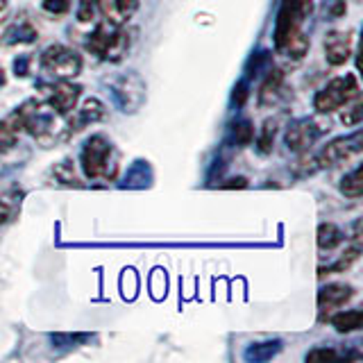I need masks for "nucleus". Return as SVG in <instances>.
Returning <instances> with one entry per match:
<instances>
[{
  "label": "nucleus",
  "mask_w": 363,
  "mask_h": 363,
  "mask_svg": "<svg viewBox=\"0 0 363 363\" xmlns=\"http://www.w3.org/2000/svg\"><path fill=\"white\" fill-rule=\"evenodd\" d=\"M313 14V0H281L275 21V48L291 60H302L309 52L304 23Z\"/></svg>",
  "instance_id": "f257e3e1"
},
{
  "label": "nucleus",
  "mask_w": 363,
  "mask_h": 363,
  "mask_svg": "<svg viewBox=\"0 0 363 363\" xmlns=\"http://www.w3.org/2000/svg\"><path fill=\"white\" fill-rule=\"evenodd\" d=\"M281 89H284V73L277 71V68H270L264 84L259 89V105L266 107V105H275L277 98L281 96Z\"/></svg>",
  "instance_id": "2eb2a0df"
},
{
  "label": "nucleus",
  "mask_w": 363,
  "mask_h": 363,
  "mask_svg": "<svg viewBox=\"0 0 363 363\" xmlns=\"http://www.w3.org/2000/svg\"><path fill=\"white\" fill-rule=\"evenodd\" d=\"M245 186H247V179H245V177L227 179V184H223V189H245Z\"/></svg>",
  "instance_id": "c85d7f7f"
},
{
  "label": "nucleus",
  "mask_w": 363,
  "mask_h": 363,
  "mask_svg": "<svg viewBox=\"0 0 363 363\" xmlns=\"http://www.w3.org/2000/svg\"><path fill=\"white\" fill-rule=\"evenodd\" d=\"M336 359H338V352L329 347H315L306 354V361H336Z\"/></svg>",
  "instance_id": "bb28decb"
},
{
  "label": "nucleus",
  "mask_w": 363,
  "mask_h": 363,
  "mask_svg": "<svg viewBox=\"0 0 363 363\" xmlns=\"http://www.w3.org/2000/svg\"><path fill=\"white\" fill-rule=\"evenodd\" d=\"M340 334H350V332H357V329L363 327V311L359 309H345V311H336L332 318H329Z\"/></svg>",
  "instance_id": "dca6fc26"
},
{
  "label": "nucleus",
  "mask_w": 363,
  "mask_h": 363,
  "mask_svg": "<svg viewBox=\"0 0 363 363\" xmlns=\"http://www.w3.org/2000/svg\"><path fill=\"white\" fill-rule=\"evenodd\" d=\"M26 132L23 130V121H21V113L18 109H14L11 113L0 121V155L9 152L21 139V134Z\"/></svg>",
  "instance_id": "4468645a"
},
{
  "label": "nucleus",
  "mask_w": 363,
  "mask_h": 363,
  "mask_svg": "<svg viewBox=\"0 0 363 363\" xmlns=\"http://www.w3.org/2000/svg\"><path fill=\"white\" fill-rule=\"evenodd\" d=\"M359 252H361V247H359V243H354L352 247H347L345 252H343V257H340L334 266H327V268H320V275H329V272H343V270H347L354 261L359 259Z\"/></svg>",
  "instance_id": "aec40b11"
},
{
  "label": "nucleus",
  "mask_w": 363,
  "mask_h": 363,
  "mask_svg": "<svg viewBox=\"0 0 363 363\" xmlns=\"http://www.w3.org/2000/svg\"><path fill=\"white\" fill-rule=\"evenodd\" d=\"M0 84H5V75H3V68H0Z\"/></svg>",
  "instance_id": "2f4dec72"
},
{
  "label": "nucleus",
  "mask_w": 363,
  "mask_h": 363,
  "mask_svg": "<svg viewBox=\"0 0 363 363\" xmlns=\"http://www.w3.org/2000/svg\"><path fill=\"white\" fill-rule=\"evenodd\" d=\"M98 16V0H79L77 5V21L79 23H91Z\"/></svg>",
  "instance_id": "b1692460"
},
{
  "label": "nucleus",
  "mask_w": 363,
  "mask_h": 363,
  "mask_svg": "<svg viewBox=\"0 0 363 363\" xmlns=\"http://www.w3.org/2000/svg\"><path fill=\"white\" fill-rule=\"evenodd\" d=\"M327 130H329V125L315 121V118H300L289 125L286 145L295 152H304V150H309Z\"/></svg>",
  "instance_id": "9d476101"
},
{
  "label": "nucleus",
  "mask_w": 363,
  "mask_h": 363,
  "mask_svg": "<svg viewBox=\"0 0 363 363\" xmlns=\"http://www.w3.org/2000/svg\"><path fill=\"white\" fill-rule=\"evenodd\" d=\"M68 123L66 128H62V139H73L75 134H79L82 130L91 128L94 123H100L107 118V107L102 105L98 98H86L82 102V107H75L71 113H68Z\"/></svg>",
  "instance_id": "1a4fd4ad"
},
{
  "label": "nucleus",
  "mask_w": 363,
  "mask_h": 363,
  "mask_svg": "<svg viewBox=\"0 0 363 363\" xmlns=\"http://www.w3.org/2000/svg\"><path fill=\"white\" fill-rule=\"evenodd\" d=\"M232 134H234V143L241 145V147H245V145H250L255 141V128H252V123H250V121L234 123Z\"/></svg>",
  "instance_id": "4be33fe9"
},
{
  "label": "nucleus",
  "mask_w": 363,
  "mask_h": 363,
  "mask_svg": "<svg viewBox=\"0 0 363 363\" xmlns=\"http://www.w3.org/2000/svg\"><path fill=\"white\" fill-rule=\"evenodd\" d=\"M345 234L338 225L334 223H323L318 227V247L320 250H336L338 245H343Z\"/></svg>",
  "instance_id": "f3484780"
},
{
  "label": "nucleus",
  "mask_w": 363,
  "mask_h": 363,
  "mask_svg": "<svg viewBox=\"0 0 363 363\" xmlns=\"http://www.w3.org/2000/svg\"><path fill=\"white\" fill-rule=\"evenodd\" d=\"M79 164H82L86 179L113 182L121 170V155L116 152V147H113V143L107 136L96 134L84 143Z\"/></svg>",
  "instance_id": "f03ea898"
},
{
  "label": "nucleus",
  "mask_w": 363,
  "mask_h": 363,
  "mask_svg": "<svg viewBox=\"0 0 363 363\" xmlns=\"http://www.w3.org/2000/svg\"><path fill=\"white\" fill-rule=\"evenodd\" d=\"M86 50L102 62H121L130 50V34L123 26H113L109 21H100L96 30L89 34Z\"/></svg>",
  "instance_id": "7ed1b4c3"
},
{
  "label": "nucleus",
  "mask_w": 363,
  "mask_h": 363,
  "mask_svg": "<svg viewBox=\"0 0 363 363\" xmlns=\"http://www.w3.org/2000/svg\"><path fill=\"white\" fill-rule=\"evenodd\" d=\"M361 145H363V136H361V130H357L354 134L340 136V139H334L332 143H327L313 162L318 168L345 164V162H350V159L361 155Z\"/></svg>",
  "instance_id": "6e6552de"
},
{
  "label": "nucleus",
  "mask_w": 363,
  "mask_h": 363,
  "mask_svg": "<svg viewBox=\"0 0 363 363\" xmlns=\"http://www.w3.org/2000/svg\"><path fill=\"white\" fill-rule=\"evenodd\" d=\"M43 9L48 11V14L62 16L71 9V3H68V0H43Z\"/></svg>",
  "instance_id": "a878e982"
},
{
  "label": "nucleus",
  "mask_w": 363,
  "mask_h": 363,
  "mask_svg": "<svg viewBox=\"0 0 363 363\" xmlns=\"http://www.w3.org/2000/svg\"><path fill=\"white\" fill-rule=\"evenodd\" d=\"M247 98V82H241L236 89H234V100H236V105H243Z\"/></svg>",
  "instance_id": "cd10ccee"
},
{
  "label": "nucleus",
  "mask_w": 363,
  "mask_h": 363,
  "mask_svg": "<svg viewBox=\"0 0 363 363\" xmlns=\"http://www.w3.org/2000/svg\"><path fill=\"white\" fill-rule=\"evenodd\" d=\"M7 218H9V207L5 202H0V225H3Z\"/></svg>",
  "instance_id": "c756f323"
},
{
  "label": "nucleus",
  "mask_w": 363,
  "mask_h": 363,
  "mask_svg": "<svg viewBox=\"0 0 363 363\" xmlns=\"http://www.w3.org/2000/svg\"><path fill=\"white\" fill-rule=\"evenodd\" d=\"M352 298H354V289L350 284H327L318 293V318L325 323L329 320L340 306H345Z\"/></svg>",
  "instance_id": "9b49d317"
},
{
  "label": "nucleus",
  "mask_w": 363,
  "mask_h": 363,
  "mask_svg": "<svg viewBox=\"0 0 363 363\" xmlns=\"http://www.w3.org/2000/svg\"><path fill=\"white\" fill-rule=\"evenodd\" d=\"M139 9V0H98V11L113 26H125Z\"/></svg>",
  "instance_id": "ddd939ff"
},
{
  "label": "nucleus",
  "mask_w": 363,
  "mask_h": 363,
  "mask_svg": "<svg viewBox=\"0 0 363 363\" xmlns=\"http://www.w3.org/2000/svg\"><path fill=\"white\" fill-rule=\"evenodd\" d=\"M82 96V89L68 79H57V82H45L39 86V100H43L55 113L66 118L77 107V100Z\"/></svg>",
  "instance_id": "423d86ee"
},
{
  "label": "nucleus",
  "mask_w": 363,
  "mask_h": 363,
  "mask_svg": "<svg viewBox=\"0 0 363 363\" xmlns=\"http://www.w3.org/2000/svg\"><path fill=\"white\" fill-rule=\"evenodd\" d=\"M345 107H347V109H345V113H343V123H345V125H359V121H361V116H363L361 100L354 98L352 102H347Z\"/></svg>",
  "instance_id": "393cba45"
},
{
  "label": "nucleus",
  "mask_w": 363,
  "mask_h": 363,
  "mask_svg": "<svg viewBox=\"0 0 363 363\" xmlns=\"http://www.w3.org/2000/svg\"><path fill=\"white\" fill-rule=\"evenodd\" d=\"M352 57V34L350 32H329L325 37V60L332 66H343Z\"/></svg>",
  "instance_id": "f8f14e48"
},
{
  "label": "nucleus",
  "mask_w": 363,
  "mask_h": 363,
  "mask_svg": "<svg viewBox=\"0 0 363 363\" xmlns=\"http://www.w3.org/2000/svg\"><path fill=\"white\" fill-rule=\"evenodd\" d=\"M52 175H55V182H60V184H66V186H79V179L75 175V168L73 164L64 159V162L55 164L52 168Z\"/></svg>",
  "instance_id": "6ab92c4d"
},
{
  "label": "nucleus",
  "mask_w": 363,
  "mask_h": 363,
  "mask_svg": "<svg viewBox=\"0 0 363 363\" xmlns=\"http://www.w3.org/2000/svg\"><path fill=\"white\" fill-rule=\"evenodd\" d=\"M340 193H343L345 198H352L357 200L361 198L363 193V173H361V166H357L352 173H347L343 177V182H340Z\"/></svg>",
  "instance_id": "a211bd4d"
},
{
  "label": "nucleus",
  "mask_w": 363,
  "mask_h": 363,
  "mask_svg": "<svg viewBox=\"0 0 363 363\" xmlns=\"http://www.w3.org/2000/svg\"><path fill=\"white\" fill-rule=\"evenodd\" d=\"M111 96L121 111L134 113L145 102V82L136 73H123L111 82Z\"/></svg>",
  "instance_id": "0eeeda50"
},
{
  "label": "nucleus",
  "mask_w": 363,
  "mask_h": 363,
  "mask_svg": "<svg viewBox=\"0 0 363 363\" xmlns=\"http://www.w3.org/2000/svg\"><path fill=\"white\" fill-rule=\"evenodd\" d=\"M359 82L357 75H340L334 77L325 89H320L313 98V107L318 113H332L336 109H343L347 102H352L354 98H359Z\"/></svg>",
  "instance_id": "20e7f679"
},
{
  "label": "nucleus",
  "mask_w": 363,
  "mask_h": 363,
  "mask_svg": "<svg viewBox=\"0 0 363 363\" xmlns=\"http://www.w3.org/2000/svg\"><path fill=\"white\" fill-rule=\"evenodd\" d=\"M5 9H7V0H0V14H3Z\"/></svg>",
  "instance_id": "7c9ffc66"
},
{
  "label": "nucleus",
  "mask_w": 363,
  "mask_h": 363,
  "mask_svg": "<svg viewBox=\"0 0 363 363\" xmlns=\"http://www.w3.org/2000/svg\"><path fill=\"white\" fill-rule=\"evenodd\" d=\"M275 134H277L275 121H266L264 128H261L259 139H257V145H259V152L261 155H268L272 150V143H275Z\"/></svg>",
  "instance_id": "5701e85b"
},
{
  "label": "nucleus",
  "mask_w": 363,
  "mask_h": 363,
  "mask_svg": "<svg viewBox=\"0 0 363 363\" xmlns=\"http://www.w3.org/2000/svg\"><path fill=\"white\" fill-rule=\"evenodd\" d=\"M279 340H272V343H259V345H252L247 352H245V357L247 359H255V361H266V359H272L279 352Z\"/></svg>",
  "instance_id": "412c9836"
},
{
  "label": "nucleus",
  "mask_w": 363,
  "mask_h": 363,
  "mask_svg": "<svg viewBox=\"0 0 363 363\" xmlns=\"http://www.w3.org/2000/svg\"><path fill=\"white\" fill-rule=\"evenodd\" d=\"M41 68L57 79H73L82 71V57L68 45L52 43L41 52Z\"/></svg>",
  "instance_id": "39448f33"
}]
</instances>
